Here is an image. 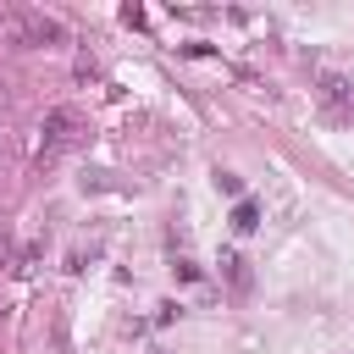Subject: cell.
<instances>
[{
    "mask_svg": "<svg viewBox=\"0 0 354 354\" xmlns=\"http://www.w3.org/2000/svg\"><path fill=\"white\" fill-rule=\"evenodd\" d=\"M221 271H227V282H232V288H238V293H243V288H249V266H243V260H238V254H221Z\"/></svg>",
    "mask_w": 354,
    "mask_h": 354,
    "instance_id": "obj_5",
    "label": "cell"
},
{
    "mask_svg": "<svg viewBox=\"0 0 354 354\" xmlns=\"http://www.w3.org/2000/svg\"><path fill=\"white\" fill-rule=\"evenodd\" d=\"M321 105H326V116L348 122V116H354V77H343V72H321Z\"/></svg>",
    "mask_w": 354,
    "mask_h": 354,
    "instance_id": "obj_3",
    "label": "cell"
},
{
    "mask_svg": "<svg viewBox=\"0 0 354 354\" xmlns=\"http://www.w3.org/2000/svg\"><path fill=\"white\" fill-rule=\"evenodd\" d=\"M216 194H227V199H238V194H243V183H238V171H221V166H216Z\"/></svg>",
    "mask_w": 354,
    "mask_h": 354,
    "instance_id": "obj_6",
    "label": "cell"
},
{
    "mask_svg": "<svg viewBox=\"0 0 354 354\" xmlns=\"http://www.w3.org/2000/svg\"><path fill=\"white\" fill-rule=\"evenodd\" d=\"M0 28H6V39H11V44H22V50L61 44V39H66V28H61L55 17H44V11H6V17H0Z\"/></svg>",
    "mask_w": 354,
    "mask_h": 354,
    "instance_id": "obj_1",
    "label": "cell"
},
{
    "mask_svg": "<svg viewBox=\"0 0 354 354\" xmlns=\"http://www.w3.org/2000/svg\"><path fill=\"white\" fill-rule=\"evenodd\" d=\"M0 260H6V249H0Z\"/></svg>",
    "mask_w": 354,
    "mask_h": 354,
    "instance_id": "obj_7",
    "label": "cell"
},
{
    "mask_svg": "<svg viewBox=\"0 0 354 354\" xmlns=\"http://www.w3.org/2000/svg\"><path fill=\"white\" fill-rule=\"evenodd\" d=\"M232 227H238V232H254V227H260V210H254V199H238V205H232Z\"/></svg>",
    "mask_w": 354,
    "mask_h": 354,
    "instance_id": "obj_4",
    "label": "cell"
},
{
    "mask_svg": "<svg viewBox=\"0 0 354 354\" xmlns=\"http://www.w3.org/2000/svg\"><path fill=\"white\" fill-rule=\"evenodd\" d=\"M77 111L72 105H55L50 116H44V127H39V160H55L66 144H77Z\"/></svg>",
    "mask_w": 354,
    "mask_h": 354,
    "instance_id": "obj_2",
    "label": "cell"
}]
</instances>
